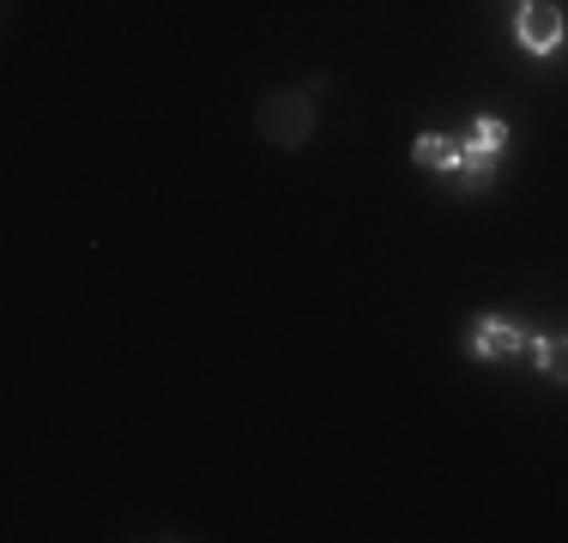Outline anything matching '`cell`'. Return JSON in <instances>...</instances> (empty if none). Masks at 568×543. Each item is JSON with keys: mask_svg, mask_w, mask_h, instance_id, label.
<instances>
[{"mask_svg": "<svg viewBox=\"0 0 568 543\" xmlns=\"http://www.w3.org/2000/svg\"><path fill=\"white\" fill-rule=\"evenodd\" d=\"M308 127H315V109H308V98H296V91H273L261 103V133L273 145H284V152H296L308 140Z\"/></svg>", "mask_w": 568, "mask_h": 543, "instance_id": "6da1fadb", "label": "cell"}, {"mask_svg": "<svg viewBox=\"0 0 568 543\" xmlns=\"http://www.w3.org/2000/svg\"><path fill=\"white\" fill-rule=\"evenodd\" d=\"M514 43H520L526 54H550L562 43V12L550 7V0H526L520 19H514Z\"/></svg>", "mask_w": 568, "mask_h": 543, "instance_id": "7a4b0ae2", "label": "cell"}, {"mask_svg": "<svg viewBox=\"0 0 568 543\" xmlns=\"http://www.w3.org/2000/svg\"><path fill=\"white\" fill-rule=\"evenodd\" d=\"M526 345H538V338L526 332V326L503 320V315H484V320L466 332V350H471V357H520Z\"/></svg>", "mask_w": 568, "mask_h": 543, "instance_id": "3957f363", "label": "cell"}, {"mask_svg": "<svg viewBox=\"0 0 568 543\" xmlns=\"http://www.w3.org/2000/svg\"><path fill=\"white\" fill-rule=\"evenodd\" d=\"M459 140H448V133H417L412 140V163L417 170H442V175H454L459 170Z\"/></svg>", "mask_w": 568, "mask_h": 543, "instance_id": "277c9868", "label": "cell"}, {"mask_svg": "<svg viewBox=\"0 0 568 543\" xmlns=\"http://www.w3.org/2000/svg\"><path fill=\"white\" fill-rule=\"evenodd\" d=\"M459 145H466V152H484V157H496V152L508 145V121H503V115H478V121H471V133H466Z\"/></svg>", "mask_w": 568, "mask_h": 543, "instance_id": "5b68a950", "label": "cell"}, {"mask_svg": "<svg viewBox=\"0 0 568 543\" xmlns=\"http://www.w3.org/2000/svg\"><path fill=\"white\" fill-rule=\"evenodd\" d=\"M538 369L550 380H568V332H545L538 338Z\"/></svg>", "mask_w": 568, "mask_h": 543, "instance_id": "8992f818", "label": "cell"}]
</instances>
